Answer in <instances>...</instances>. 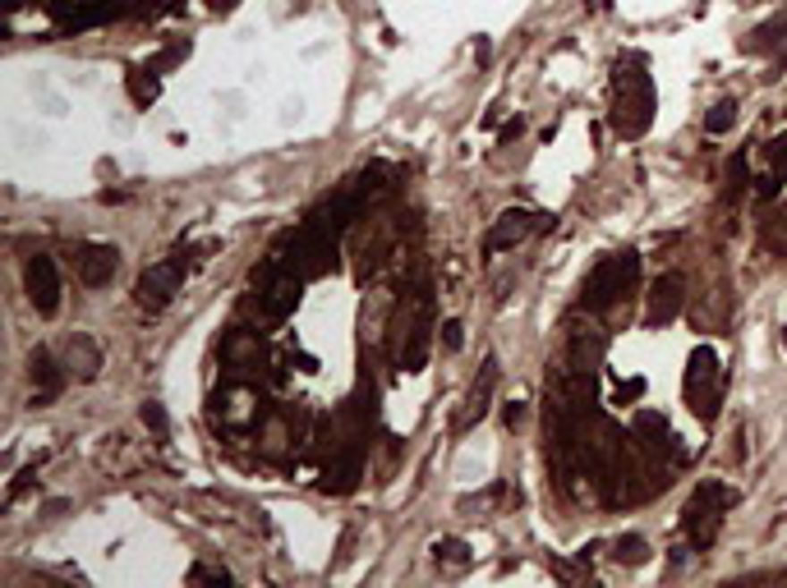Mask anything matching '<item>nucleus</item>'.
<instances>
[{"label": "nucleus", "instance_id": "obj_10", "mask_svg": "<svg viewBox=\"0 0 787 588\" xmlns=\"http://www.w3.org/2000/svg\"><path fill=\"white\" fill-rule=\"evenodd\" d=\"M681 290H686L681 276H658L654 294H649V322H673L681 313V299H686Z\"/></svg>", "mask_w": 787, "mask_h": 588}, {"label": "nucleus", "instance_id": "obj_3", "mask_svg": "<svg viewBox=\"0 0 787 588\" xmlns=\"http://www.w3.org/2000/svg\"><path fill=\"white\" fill-rule=\"evenodd\" d=\"M732 501H737V492H732V487H723V483H700L696 487V497H690V506L681 515V529H686V538L696 542L700 551L714 542V533L723 525V510H732Z\"/></svg>", "mask_w": 787, "mask_h": 588}, {"label": "nucleus", "instance_id": "obj_5", "mask_svg": "<svg viewBox=\"0 0 787 588\" xmlns=\"http://www.w3.org/2000/svg\"><path fill=\"white\" fill-rule=\"evenodd\" d=\"M686 400H690V409H696L700 418H714V409H718V364H714L709 349H700L696 358H690Z\"/></svg>", "mask_w": 787, "mask_h": 588}, {"label": "nucleus", "instance_id": "obj_19", "mask_svg": "<svg viewBox=\"0 0 787 588\" xmlns=\"http://www.w3.org/2000/svg\"><path fill=\"white\" fill-rule=\"evenodd\" d=\"M212 5H231V0H212Z\"/></svg>", "mask_w": 787, "mask_h": 588}, {"label": "nucleus", "instance_id": "obj_8", "mask_svg": "<svg viewBox=\"0 0 787 588\" xmlns=\"http://www.w3.org/2000/svg\"><path fill=\"white\" fill-rule=\"evenodd\" d=\"M529 231H534V216H529V212H502V216H497V225L484 235V253H502V248H512V244H520Z\"/></svg>", "mask_w": 787, "mask_h": 588}, {"label": "nucleus", "instance_id": "obj_20", "mask_svg": "<svg viewBox=\"0 0 787 588\" xmlns=\"http://www.w3.org/2000/svg\"><path fill=\"white\" fill-rule=\"evenodd\" d=\"M783 345H787V332H783Z\"/></svg>", "mask_w": 787, "mask_h": 588}, {"label": "nucleus", "instance_id": "obj_1", "mask_svg": "<svg viewBox=\"0 0 787 588\" xmlns=\"http://www.w3.org/2000/svg\"><path fill=\"white\" fill-rule=\"evenodd\" d=\"M649 115H654L649 74H640V64H622L617 79H613V124H617V134H626V139L645 134Z\"/></svg>", "mask_w": 787, "mask_h": 588}, {"label": "nucleus", "instance_id": "obj_13", "mask_svg": "<svg viewBox=\"0 0 787 588\" xmlns=\"http://www.w3.org/2000/svg\"><path fill=\"white\" fill-rule=\"evenodd\" d=\"M433 557H437V566H456V570H465V566H470V547L456 542V538H443V542H433Z\"/></svg>", "mask_w": 787, "mask_h": 588}, {"label": "nucleus", "instance_id": "obj_15", "mask_svg": "<svg viewBox=\"0 0 787 588\" xmlns=\"http://www.w3.org/2000/svg\"><path fill=\"white\" fill-rule=\"evenodd\" d=\"M732 120H737V102H718V106L705 115V129H709V134H723Z\"/></svg>", "mask_w": 787, "mask_h": 588}, {"label": "nucleus", "instance_id": "obj_14", "mask_svg": "<svg viewBox=\"0 0 787 588\" xmlns=\"http://www.w3.org/2000/svg\"><path fill=\"white\" fill-rule=\"evenodd\" d=\"M613 557H617L622 566H626V561L640 566V561L649 557V551H645V538H636V533H631V538H617V551H613Z\"/></svg>", "mask_w": 787, "mask_h": 588}, {"label": "nucleus", "instance_id": "obj_16", "mask_svg": "<svg viewBox=\"0 0 787 588\" xmlns=\"http://www.w3.org/2000/svg\"><path fill=\"white\" fill-rule=\"evenodd\" d=\"M143 423H148V428H152L157 437H166V414H162V405H157V400H148V405H143Z\"/></svg>", "mask_w": 787, "mask_h": 588}, {"label": "nucleus", "instance_id": "obj_4", "mask_svg": "<svg viewBox=\"0 0 787 588\" xmlns=\"http://www.w3.org/2000/svg\"><path fill=\"white\" fill-rule=\"evenodd\" d=\"M184 272H189L184 253H175V257H166V263L148 267V272L139 276V285H134V299H139V308H148V313H162V308L175 299V294H180Z\"/></svg>", "mask_w": 787, "mask_h": 588}, {"label": "nucleus", "instance_id": "obj_2", "mask_svg": "<svg viewBox=\"0 0 787 588\" xmlns=\"http://www.w3.org/2000/svg\"><path fill=\"white\" fill-rule=\"evenodd\" d=\"M636 276H640V257L636 253L604 257V263L589 272V281H585V308L589 313H608L613 304L626 299V290L636 285Z\"/></svg>", "mask_w": 787, "mask_h": 588}, {"label": "nucleus", "instance_id": "obj_18", "mask_svg": "<svg viewBox=\"0 0 787 588\" xmlns=\"http://www.w3.org/2000/svg\"><path fill=\"white\" fill-rule=\"evenodd\" d=\"M189 579H216V584H226L231 575H226V570H207V566H194V570H189Z\"/></svg>", "mask_w": 787, "mask_h": 588}, {"label": "nucleus", "instance_id": "obj_6", "mask_svg": "<svg viewBox=\"0 0 787 588\" xmlns=\"http://www.w3.org/2000/svg\"><path fill=\"white\" fill-rule=\"evenodd\" d=\"M23 285H28V299H33V308L42 317H51L60 308V272L47 253L38 257H28V267H23Z\"/></svg>", "mask_w": 787, "mask_h": 588}, {"label": "nucleus", "instance_id": "obj_17", "mask_svg": "<svg viewBox=\"0 0 787 588\" xmlns=\"http://www.w3.org/2000/svg\"><path fill=\"white\" fill-rule=\"evenodd\" d=\"M443 345H447V349H461V322H443Z\"/></svg>", "mask_w": 787, "mask_h": 588}, {"label": "nucleus", "instance_id": "obj_9", "mask_svg": "<svg viewBox=\"0 0 787 588\" xmlns=\"http://www.w3.org/2000/svg\"><path fill=\"white\" fill-rule=\"evenodd\" d=\"M28 373H33V382H38V405L55 400L60 391H65V373H60V364L51 358V349H33V358H28Z\"/></svg>", "mask_w": 787, "mask_h": 588}, {"label": "nucleus", "instance_id": "obj_11", "mask_svg": "<svg viewBox=\"0 0 787 588\" xmlns=\"http://www.w3.org/2000/svg\"><path fill=\"white\" fill-rule=\"evenodd\" d=\"M493 386H497V364L488 358V364H484V382H475V391H470V400H465V418H461V428H470L475 418H484V414H488Z\"/></svg>", "mask_w": 787, "mask_h": 588}, {"label": "nucleus", "instance_id": "obj_12", "mask_svg": "<svg viewBox=\"0 0 787 588\" xmlns=\"http://www.w3.org/2000/svg\"><path fill=\"white\" fill-rule=\"evenodd\" d=\"M70 368H74L79 377H97V368H102V349L92 345L88 336H74V340H70Z\"/></svg>", "mask_w": 787, "mask_h": 588}, {"label": "nucleus", "instance_id": "obj_7", "mask_svg": "<svg viewBox=\"0 0 787 588\" xmlns=\"http://www.w3.org/2000/svg\"><path fill=\"white\" fill-rule=\"evenodd\" d=\"M115 267H120V253H115L111 244H79V253H74V272H79V281H83L88 290L111 285Z\"/></svg>", "mask_w": 787, "mask_h": 588}]
</instances>
